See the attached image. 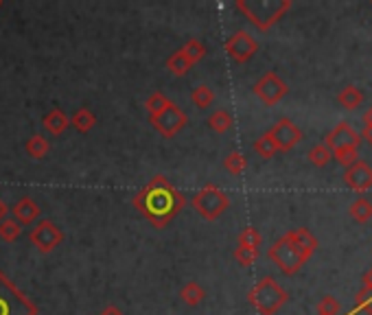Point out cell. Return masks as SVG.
Returning a JSON list of instances; mask_svg holds the SVG:
<instances>
[{
    "mask_svg": "<svg viewBox=\"0 0 372 315\" xmlns=\"http://www.w3.org/2000/svg\"><path fill=\"white\" fill-rule=\"evenodd\" d=\"M99 315H125L119 307H114V304H107V307H103L101 309V313Z\"/></svg>",
    "mask_w": 372,
    "mask_h": 315,
    "instance_id": "e575fe53",
    "label": "cell"
},
{
    "mask_svg": "<svg viewBox=\"0 0 372 315\" xmlns=\"http://www.w3.org/2000/svg\"><path fill=\"white\" fill-rule=\"evenodd\" d=\"M237 9L259 31H269L291 9V0H237Z\"/></svg>",
    "mask_w": 372,
    "mask_h": 315,
    "instance_id": "3957f363",
    "label": "cell"
},
{
    "mask_svg": "<svg viewBox=\"0 0 372 315\" xmlns=\"http://www.w3.org/2000/svg\"><path fill=\"white\" fill-rule=\"evenodd\" d=\"M223 168L230 173V176H241L245 168H248V160L243 154L239 151H230L226 158H223Z\"/></svg>",
    "mask_w": 372,
    "mask_h": 315,
    "instance_id": "d4e9b609",
    "label": "cell"
},
{
    "mask_svg": "<svg viewBox=\"0 0 372 315\" xmlns=\"http://www.w3.org/2000/svg\"><path fill=\"white\" fill-rule=\"evenodd\" d=\"M254 151H257V156H261L263 160H269V158H274L278 154L276 144H274V140H272V136L267 132L254 140Z\"/></svg>",
    "mask_w": 372,
    "mask_h": 315,
    "instance_id": "4316f807",
    "label": "cell"
},
{
    "mask_svg": "<svg viewBox=\"0 0 372 315\" xmlns=\"http://www.w3.org/2000/svg\"><path fill=\"white\" fill-rule=\"evenodd\" d=\"M318 246L320 244L313 232L307 228H293L274 241V246L267 250V256L285 276H293L315 254Z\"/></svg>",
    "mask_w": 372,
    "mask_h": 315,
    "instance_id": "7a4b0ae2",
    "label": "cell"
},
{
    "mask_svg": "<svg viewBox=\"0 0 372 315\" xmlns=\"http://www.w3.org/2000/svg\"><path fill=\"white\" fill-rule=\"evenodd\" d=\"M9 212L13 214V219L20 224V226H29V224H33L37 217H40V206L33 202V197H29V195H22L11 208H9Z\"/></svg>",
    "mask_w": 372,
    "mask_h": 315,
    "instance_id": "5bb4252c",
    "label": "cell"
},
{
    "mask_svg": "<svg viewBox=\"0 0 372 315\" xmlns=\"http://www.w3.org/2000/svg\"><path fill=\"white\" fill-rule=\"evenodd\" d=\"M261 244H263V239H261V232L257 228H250L248 226V228H243L239 232V239H237V246L239 248H248V250H257L259 252Z\"/></svg>",
    "mask_w": 372,
    "mask_h": 315,
    "instance_id": "cb8c5ba5",
    "label": "cell"
},
{
    "mask_svg": "<svg viewBox=\"0 0 372 315\" xmlns=\"http://www.w3.org/2000/svg\"><path fill=\"white\" fill-rule=\"evenodd\" d=\"M68 125H71V118L66 116V112L62 108H53L51 112H46L42 118V127L49 132L51 136H62Z\"/></svg>",
    "mask_w": 372,
    "mask_h": 315,
    "instance_id": "9a60e30c",
    "label": "cell"
},
{
    "mask_svg": "<svg viewBox=\"0 0 372 315\" xmlns=\"http://www.w3.org/2000/svg\"><path fill=\"white\" fill-rule=\"evenodd\" d=\"M0 315H37V304L0 270Z\"/></svg>",
    "mask_w": 372,
    "mask_h": 315,
    "instance_id": "8992f818",
    "label": "cell"
},
{
    "mask_svg": "<svg viewBox=\"0 0 372 315\" xmlns=\"http://www.w3.org/2000/svg\"><path fill=\"white\" fill-rule=\"evenodd\" d=\"M165 66H167V70L171 72L173 77H184L186 72H189V70L193 68V64L189 62V57H186L182 51H175V53H171V55L167 57Z\"/></svg>",
    "mask_w": 372,
    "mask_h": 315,
    "instance_id": "44dd1931",
    "label": "cell"
},
{
    "mask_svg": "<svg viewBox=\"0 0 372 315\" xmlns=\"http://www.w3.org/2000/svg\"><path fill=\"white\" fill-rule=\"evenodd\" d=\"M361 285H364V289H370V292H372V270H368L361 276Z\"/></svg>",
    "mask_w": 372,
    "mask_h": 315,
    "instance_id": "d590c367",
    "label": "cell"
},
{
    "mask_svg": "<svg viewBox=\"0 0 372 315\" xmlns=\"http://www.w3.org/2000/svg\"><path fill=\"white\" fill-rule=\"evenodd\" d=\"M7 212H9V206H7L3 200H0V222L7 219Z\"/></svg>",
    "mask_w": 372,
    "mask_h": 315,
    "instance_id": "74e56055",
    "label": "cell"
},
{
    "mask_svg": "<svg viewBox=\"0 0 372 315\" xmlns=\"http://www.w3.org/2000/svg\"><path fill=\"white\" fill-rule=\"evenodd\" d=\"M339 311H342V307H339L335 296H322L318 307H315L318 315H339Z\"/></svg>",
    "mask_w": 372,
    "mask_h": 315,
    "instance_id": "4dcf8cb0",
    "label": "cell"
},
{
    "mask_svg": "<svg viewBox=\"0 0 372 315\" xmlns=\"http://www.w3.org/2000/svg\"><path fill=\"white\" fill-rule=\"evenodd\" d=\"M149 123L153 125V130L160 134V136H165V138H173L178 136L186 125H189V116H186V112L175 105L173 101L167 105L165 112H160L158 116L149 118Z\"/></svg>",
    "mask_w": 372,
    "mask_h": 315,
    "instance_id": "ba28073f",
    "label": "cell"
},
{
    "mask_svg": "<svg viewBox=\"0 0 372 315\" xmlns=\"http://www.w3.org/2000/svg\"><path fill=\"white\" fill-rule=\"evenodd\" d=\"M269 136H272V140H274V144H276V149L278 151H291L296 144L302 140V132H300V127L296 125V123H291L289 118H281V120H276L274 123V127L267 132Z\"/></svg>",
    "mask_w": 372,
    "mask_h": 315,
    "instance_id": "8fae6325",
    "label": "cell"
},
{
    "mask_svg": "<svg viewBox=\"0 0 372 315\" xmlns=\"http://www.w3.org/2000/svg\"><path fill=\"white\" fill-rule=\"evenodd\" d=\"M29 239H31V246L40 252V254H51L57 246L64 244V232L62 228L51 222V219H42L37 222L31 232H29Z\"/></svg>",
    "mask_w": 372,
    "mask_h": 315,
    "instance_id": "52a82bcc",
    "label": "cell"
},
{
    "mask_svg": "<svg viewBox=\"0 0 372 315\" xmlns=\"http://www.w3.org/2000/svg\"><path fill=\"white\" fill-rule=\"evenodd\" d=\"M361 138H364V140H368V144H370V147H372V130H364Z\"/></svg>",
    "mask_w": 372,
    "mask_h": 315,
    "instance_id": "f35d334b",
    "label": "cell"
},
{
    "mask_svg": "<svg viewBox=\"0 0 372 315\" xmlns=\"http://www.w3.org/2000/svg\"><path fill=\"white\" fill-rule=\"evenodd\" d=\"M287 84L276 75L274 70H269V72H265V75L252 86V92H254V96L261 101V103H265V105H276V103H281L283 99H285V94H287Z\"/></svg>",
    "mask_w": 372,
    "mask_h": 315,
    "instance_id": "9c48e42d",
    "label": "cell"
},
{
    "mask_svg": "<svg viewBox=\"0 0 372 315\" xmlns=\"http://www.w3.org/2000/svg\"><path fill=\"white\" fill-rule=\"evenodd\" d=\"M333 158L337 160L339 166L348 168L359 160V154H357V149H339V151H333Z\"/></svg>",
    "mask_w": 372,
    "mask_h": 315,
    "instance_id": "d6a6232c",
    "label": "cell"
},
{
    "mask_svg": "<svg viewBox=\"0 0 372 315\" xmlns=\"http://www.w3.org/2000/svg\"><path fill=\"white\" fill-rule=\"evenodd\" d=\"M357 309H361V311H366V313H370L372 315V292L370 289H359V294H357Z\"/></svg>",
    "mask_w": 372,
    "mask_h": 315,
    "instance_id": "836d02e7",
    "label": "cell"
},
{
    "mask_svg": "<svg viewBox=\"0 0 372 315\" xmlns=\"http://www.w3.org/2000/svg\"><path fill=\"white\" fill-rule=\"evenodd\" d=\"M71 125L79 132V134H88L92 127L97 125V114L92 112L90 108H86V105H81V108H77V112L73 114V118H71Z\"/></svg>",
    "mask_w": 372,
    "mask_h": 315,
    "instance_id": "e0dca14e",
    "label": "cell"
},
{
    "mask_svg": "<svg viewBox=\"0 0 372 315\" xmlns=\"http://www.w3.org/2000/svg\"><path fill=\"white\" fill-rule=\"evenodd\" d=\"M25 151L33 160H44L46 156H49V151H51V142H49V138L42 136V134H33L25 142Z\"/></svg>",
    "mask_w": 372,
    "mask_h": 315,
    "instance_id": "2e32d148",
    "label": "cell"
},
{
    "mask_svg": "<svg viewBox=\"0 0 372 315\" xmlns=\"http://www.w3.org/2000/svg\"><path fill=\"white\" fill-rule=\"evenodd\" d=\"M364 130H372V108H368L364 114Z\"/></svg>",
    "mask_w": 372,
    "mask_h": 315,
    "instance_id": "8d00e7d4",
    "label": "cell"
},
{
    "mask_svg": "<svg viewBox=\"0 0 372 315\" xmlns=\"http://www.w3.org/2000/svg\"><path fill=\"white\" fill-rule=\"evenodd\" d=\"M232 256H235V260L239 263V265H243V268H250V265H254L257 263V258H259V252L257 250H248V248H235V252H232Z\"/></svg>",
    "mask_w": 372,
    "mask_h": 315,
    "instance_id": "1f68e13d",
    "label": "cell"
},
{
    "mask_svg": "<svg viewBox=\"0 0 372 315\" xmlns=\"http://www.w3.org/2000/svg\"><path fill=\"white\" fill-rule=\"evenodd\" d=\"M223 48H226V53L230 55L232 62L248 64L254 55L259 53V42L245 31H237L226 40Z\"/></svg>",
    "mask_w": 372,
    "mask_h": 315,
    "instance_id": "30bf717a",
    "label": "cell"
},
{
    "mask_svg": "<svg viewBox=\"0 0 372 315\" xmlns=\"http://www.w3.org/2000/svg\"><path fill=\"white\" fill-rule=\"evenodd\" d=\"M22 234V226L13 219H3L0 222V239L5 241V244H13V241H18V236Z\"/></svg>",
    "mask_w": 372,
    "mask_h": 315,
    "instance_id": "f1b7e54d",
    "label": "cell"
},
{
    "mask_svg": "<svg viewBox=\"0 0 372 315\" xmlns=\"http://www.w3.org/2000/svg\"><path fill=\"white\" fill-rule=\"evenodd\" d=\"M132 204L153 228L162 230L184 210L186 197L165 176H153L136 193Z\"/></svg>",
    "mask_w": 372,
    "mask_h": 315,
    "instance_id": "6da1fadb",
    "label": "cell"
},
{
    "mask_svg": "<svg viewBox=\"0 0 372 315\" xmlns=\"http://www.w3.org/2000/svg\"><path fill=\"white\" fill-rule=\"evenodd\" d=\"M206 123L215 134H226L232 125H235V118H232V114L228 110H215L206 118Z\"/></svg>",
    "mask_w": 372,
    "mask_h": 315,
    "instance_id": "d6986e66",
    "label": "cell"
},
{
    "mask_svg": "<svg viewBox=\"0 0 372 315\" xmlns=\"http://www.w3.org/2000/svg\"><path fill=\"white\" fill-rule=\"evenodd\" d=\"M191 101L199 110H208V108L213 105V101H215V92H213V88H208V86H197L191 92Z\"/></svg>",
    "mask_w": 372,
    "mask_h": 315,
    "instance_id": "484cf974",
    "label": "cell"
},
{
    "mask_svg": "<svg viewBox=\"0 0 372 315\" xmlns=\"http://www.w3.org/2000/svg\"><path fill=\"white\" fill-rule=\"evenodd\" d=\"M191 206L204 217L206 222H217L219 217L230 208V197L226 195V190L221 186L206 184L193 195Z\"/></svg>",
    "mask_w": 372,
    "mask_h": 315,
    "instance_id": "5b68a950",
    "label": "cell"
},
{
    "mask_svg": "<svg viewBox=\"0 0 372 315\" xmlns=\"http://www.w3.org/2000/svg\"><path fill=\"white\" fill-rule=\"evenodd\" d=\"M180 51H182L186 57H189V62H191L193 66H195L197 62H202V59L206 57V53H208L206 46H204L199 40H189V42H186V44L180 48Z\"/></svg>",
    "mask_w": 372,
    "mask_h": 315,
    "instance_id": "83f0119b",
    "label": "cell"
},
{
    "mask_svg": "<svg viewBox=\"0 0 372 315\" xmlns=\"http://www.w3.org/2000/svg\"><path fill=\"white\" fill-rule=\"evenodd\" d=\"M348 212H351L353 222L357 224H368L372 219V202L366 200V197H359L351 204V208H348Z\"/></svg>",
    "mask_w": 372,
    "mask_h": 315,
    "instance_id": "7402d4cb",
    "label": "cell"
},
{
    "mask_svg": "<svg viewBox=\"0 0 372 315\" xmlns=\"http://www.w3.org/2000/svg\"><path fill=\"white\" fill-rule=\"evenodd\" d=\"M344 184L357 193L370 190L372 188V166L359 158L353 166L344 168Z\"/></svg>",
    "mask_w": 372,
    "mask_h": 315,
    "instance_id": "4fadbf2b",
    "label": "cell"
},
{
    "mask_svg": "<svg viewBox=\"0 0 372 315\" xmlns=\"http://www.w3.org/2000/svg\"><path fill=\"white\" fill-rule=\"evenodd\" d=\"M248 300L254 309H257L259 315H276L287 304L289 294L272 276H263L250 289Z\"/></svg>",
    "mask_w": 372,
    "mask_h": 315,
    "instance_id": "277c9868",
    "label": "cell"
},
{
    "mask_svg": "<svg viewBox=\"0 0 372 315\" xmlns=\"http://www.w3.org/2000/svg\"><path fill=\"white\" fill-rule=\"evenodd\" d=\"M180 298L184 300V304H189V307H199L206 298V292H204V287L195 280L191 282H186L182 289H180Z\"/></svg>",
    "mask_w": 372,
    "mask_h": 315,
    "instance_id": "ffe728a7",
    "label": "cell"
},
{
    "mask_svg": "<svg viewBox=\"0 0 372 315\" xmlns=\"http://www.w3.org/2000/svg\"><path fill=\"white\" fill-rule=\"evenodd\" d=\"M0 7H3V0H0Z\"/></svg>",
    "mask_w": 372,
    "mask_h": 315,
    "instance_id": "ab89813d",
    "label": "cell"
},
{
    "mask_svg": "<svg viewBox=\"0 0 372 315\" xmlns=\"http://www.w3.org/2000/svg\"><path fill=\"white\" fill-rule=\"evenodd\" d=\"M331 160H333V154H331V149H329L324 142H320V144H315V147H311V151H309V162H311L313 166H327Z\"/></svg>",
    "mask_w": 372,
    "mask_h": 315,
    "instance_id": "f546056e",
    "label": "cell"
},
{
    "mask_svg": "<svg viewBox=\"0 0 372 315\" xmlns=\"http://www.w3.org/2000/svg\"><path fill=\"white\" fill-rule=\"evenodd\" d=\"M364 92L359 90V88H355V86H346L339 94H337V103L344 108V110H348V112H353V110H357L361 103H364Z\"/></svg>",
    "mask_w": 372,
    "mask_h": 315,
    "instance_id": "ac0fdd59",
    "label": "cell"
},
{
    "mask_svg": "<svg viewBox=\"0 0 372 315\" xmlns=\"http://www.w3.org/2000/svg\"><path fill=\"white\" fill-rule=\"evenodd\" d=\"M169 103H171V99H169V96H167L165 92H151V94L147 96V101H145V110H147L149 118H153V116H158L160 112H165Z\"/></svg>",
    "mask_w": 372,
    "mask_h": 315,
    "instance_id": "603a6c76",
    "label": "cell"
},
{
    "mask_svg": "<svg viewBox=\"0 0 372 315\" xmlns=\"http://www.w3.org/2000/svg\"><path fill=\"white\" fill-rule=\"evenodd\" d=\"M324 144L331 149V154L339 149H357L361 144V134H357L348 123H339L327 134Z\"/></svg>",
    "mask_w": 372,
    "mask_h": 315,
    "instance_id": "7c38bea8",
    "label": "cell"
}]
</instances>
